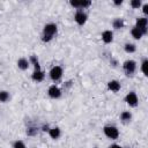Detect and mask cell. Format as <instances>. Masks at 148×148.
I'll list each match as a JSON object with an SVG mask.
<instances>
[{"instance_id": "obj_1", "label": "cell", "mask_w": 148, "mask_h": 148, "mask_svg": "<svg viewBox=\"0 0 148 148\" xmlns=\"http://www.w3.org/2000/svg\"><path fill=\"white\" fill-rule=\"evenodd\" d=\"M58 31V28H57V24L56 23H46L43 28V32H42V40L44 43H49L53 39V37L56 36Z\"/></svg>"}, {"instance_id": "obj_2", "label": "cell", "mask_w": 148, "mask_h": 148, "mask_svg": "<svg viewBox=\"0 0 148 148\" xmlns=\"http://www.w3.org/2000/svg\"><path fill=\"white\" fill-rule=\"evenodd\" d=\"M123 71H124V73H125L126 76L132 77L134 75V73L136 72V61L135 60H132V59L125 60L123 62Z\"/></svg>"}, {"instance_id": "obj_3", "label": "cell", "mask_w": 148, "mask_h": 148, "mask_svg": "<svg viewBox=\"0 0 148 148\" xmlns=\"http://www.w3.org/2000/svg\"><path fill=\"white\" fill-rule=\"evenodd\" d=\"M103 133L110 140H117L119 138V130L114 125H105L103 127Z\"/></svg>"}, {"instance_id": "obj_4", "label": "cell", "mask_w": 148, "mask_h": 148, "mask_svg": "<svg viewBox=\"0 0 148 148\" xmlns=\"http://www.w3.org/2000/svg\"><path fill=\"white\" fill-rule=\"evenodd\" d=\"M62 74H64V69L61 66H53L50 72H49V75H50V79L53 81V82H58L60 81V79L62 77Z\"/></svg>"}, {"instance_id": "obj_5", "label": "cell", "mask_w": 148, "mask_h": 148, "mask_svg": "<svg viewBox=\"0 0 148 148\" xmlns=\"http://www.w3.org/2000/svg\"><path fill=\"white\" fill-rule=\"evenodd\" d=\"M69 5L76 10H83L91 6V1L90 0H71Z\"/></svg>"}, {"instance_id": "obj_6", "label": "cell", "mask_w": 148, "mask_h": 148, "mask_svg": "<svg viewBox=\"0 0 148 148\" xmlns=\"http://www.w3.org/2000/svg\"><path fill=\"white\" fill-rule=\"evenodd\" d=\"M135 28H138L142 34H143V36L145 35H147V32H148V20H147V17H138L136 20H135V25H134Z\"/></svg>"}, {"instance_id": "obj_7", "label": "cell", "mask_w": 148, "mask_h": 148, "mask_svg": "<svg viewBox=\"0 0 148 148\" xmlns=\"http://www.w3.org/2000/svg\"><path fill=\"white\" fill-rule=\"evenodd\" d=\"M125 102L131 106V108H135V106H138V104H139V97H138V95H136V92L135 91H130L126 96H125Z\"/></svg>"}, {"instance_id": "obj_8", "label": "cell", "mask_w": 148, "mask_h": 148, "mask_svg": "<svg viewBox=\"0 0 148 148\" xmlns=\"http://www.w3.org/2000/svg\"><path fill=\"white\" fill-rule=\"evenodd\" d=\"M87 18H88V15L84 10H76L74 14V21L79 25H83L87 22Z\"/></svg>"}, {"instance_id": "obj_9", "label": "cell", "mask_w": 148, "mask_h": 148, "mask_svg": "<svg viewBox=\"0 0 148 148\" xmlns=\"http://www.w3.org/2000/svg\"><path fill=\"white\" fill-rule=\"evenodd\" d=\"M47 95H49V97H51L53 99L60 98V96H61V89L57 84H52L47 89Z\"/></svg>"}, {"instance_id": "obj_10", "label": "cell", "mask_w": 148, "mask_h": 148, "mask_svg": "<svg viewBox=\"0 0 148 148\" xmlns=\"http://www.w3.org/2000/svg\"><path fill=\"white\" fill-rule=\"evenodd\" d=\"M44 77H45L44 71H42V69H34V72L31 74V80L34 82H37V83L38 82H42L44 80Z\"/></svg>"}, {"instance_id": "obj_11", "label": "cell", "mask_w": 148, "mask_h": 148, "mask_svg": "<svg viewBox=\"0 0 148 148\" xmlns=\"http://www.w3.org/2000/svg\"><path fill=\"white\" fill-rule=\"evenodd\" d=\"M120 88H121V86L118 80H110L108 82V89L112 92H118L120 90Z\"/></svg>"}, {"instance_id": "obj_12", "label": "cell", "mask_w": 148, "mask_h": 148, "mask_svg": "<svg viewBox=\"0 0 148 148\" xmlns=\"http://www.w3.org/2000/svg\"><path fill=\"white\" fill-rule=\"evenodd\" d=\"M102 40L105 44L112 43V40H113V32H112V30H104L102 32Z\"/></svg>"}, {"instance_id": "obj_13", "label": "cell", "mask_w": 148, "mask_h": 148, "mask_svg": "<svg viewBox=\"0 0 148 148\" xmlns=\"http://www.w3.org/2000/svg\"><path fill=\"white\" fill-rule=\"evenodd\" d=\"M29 66H30L29 59H27V58L22 57V58H20V59L17 60V67H18L21 71H25V69H28V68H29Z\"/></svg>"}, {"instance_id": "obj_14", "label": "cell", "mask_w": 148, "mask_h": 148, "mask_svg": "<svg viewBox=\"0 0 148 148\" xmlns=\"http://www.w3.org/2000/svg\"><path fill=\"white\" fill-rule=\"evenodd\" d=\"M49 135H50V138L51 139H53V140H57V139H59L60 138V135H61V131H60V128L59 127H50V130H49Z\"/></svg>"}, {"instance_id": "obj_15", "label": "cell", "mask_w": 148, "mask_h": 148, "mask_svg": "<svg viewBox=\"0 0 148 148\" xmlns=\"http://www.w3.org/2000/svg\"><path fill=\"white\" fill-rule=\"evenodd\" d=\"M124 25H125V21H124V18L117 17V18H114V20L112 21V28L116 29V30L124 28Z\"/></svg>"}, {"instance_id": "obj_16", "label": "cell", "mask_w": 148, "mask_h": 148, "mask_svg": "<svg viewBox=\"0 0 148 148\" xmlns=\"http://www.w3.org/2000/svg\"><path fill=\"white\" fill-rule=\"evenodd\" d=\"M29 62H30V65H32V66H34V69H42V68H40V64H39V60H38V57H37V56H35V54L30 56V57H29Z\"/></svg>"}, {"instance_id": "obj_17", "label": "cell", "mask_w": 148, "mask_h": 148, "mask_svg": "<svg viewBox=\"0 0 148 148\" xmlns=\"http://www.w3.org/2000/svg\"><path fill=\"white\" fill-rule=\"evenodd\" d=\"M120 120H121V123H124V124L130 123V121L132 120V113H131L130 111H123V112L120 113Z\"/></svg>"}, {"instance_id": "obj_18", "label": "cell", "mask_w": 148, "mask_h": 148, "mask_svg": "<svg viewBox=\"0 0 148 148\" xmlns=\"http://www.w3.org/2000/svg\"><path fill=\"white\" fill-rule=\"evenodd\" d=\"M131 35H132V37H133L134 39H141V38L143 37V34H142L138 28H135V27H133V28L131 29Z\"/></svg>"}, {"instance_id": "obj_19", "label": "cell", "mask_w": 148, "mask_h": 148, "mask_svg": "<svg viewBox=\"0 0 148 148\" xmlns=\"http://www.w3.org/2000/svg\"><path fill=\"white\" fill-rule=\"evenodd\" d=\"M124 50L126 53H134L136 51V45L134 43H126L124 45Z\"/></svg>"}, {"instance_id": "obj_20", "label": "cell", "mask_w": 148, "mask_h": 148, "mask_svg": "<svg viewBox=\"0 0 148 148\" xmlns=\"http://www.w3.org/2000/svg\"><path fill=\"white\" fill-rule=\"evenodd\" d=\"M147 67H148V59H147V58H143V59H142V62H141V72L143 73L145 76L148 75Z\"/></svg>"}, {"instance_id": "obj_21", "label": "cell", "mask_w": 148, "mask_h": 148, "mask_svg": "<svg viewBox=\"0 0 148 148\" xmlns=\"http://www.w3.org/2000/svg\"><path fill=\"white\" fill-rule=\"evenodd\" d=\"M9 99V92L6 90L0 91V103H6Z\"/></svg>"}, {"instance_id": "obj_22", "label": "cell", "mask_w": 148, "mask_h": 148, "mask_svg": "<svg viewBox=\"0 0 148 148\" xmlns=\"http://www.w3.org/2000/svg\"><path fill=\"white\" fill-rule=\"evenodd\" d=\"M130 6L133 9H139L142 6V2H141V0H131L130 1Z\"/></svg>"}, {"instance_id": "obj_23", "label": "cell", "mask_w": 148, "mask_h": 148, "mask_svg": "<svg viewBox=\"0 0 148 148\" xmlns=\"http://www.w3.org/2000/svg\"><path fill=\"white\" fill-rule=\"evenodd\" d=\"M12 147H13V148H27V146L24 145V142L21 141V140H16V141H14Z\"/></svg>"}, {"instance_id": "obj_24", "label": "cell", "mask_w": 148, "mask_h": 148, "mask_svg": "<svg viewBox=\"0 0 148 148\" xmlns=\"http://www.w3.org/2000/svg\"><path fill=\"white\" fill-rule=\"evenodd\" d=\"M37 132H38V128L37 127H28V130H27V134L30 135V136L37 134Z\"/></svg>"}, {"instance_id": "obj_25", "label": "cell", "mask_w": 148, "mask_h": 148, "mask_svg": "<svg viewBox=\"0 0 148 148\" xmlns=\"http://www.w3.org/2000/svg\"><path fill=\"white\" fill-rule=\"evenodd\" d=\"M141 7H142V12H143V14H145V15H148V3H143Z\"/></svg>"}, {"instance_id": "obj_26", "label": "cell", "mask_w": 148, "mask_h": 148, "mask_svg": "<svg viewBox=\"0 0 148 148\" xmlns=\"http://www.w3.org/2000/svg\"><path fill=\"white\" fill-rule=\"evenodd\" d=\"M110 64H111L113 67H117V65H118V61H117L114 58H111V59H110Z\"/></svg>"}, {"instance_id": "obj_27", "label": "cell", "mask_w": 148, "mask_h": 148, "mask_svg": "<svg viewBox=\"0 0 148 148\" xmlns=\"http://www.w3.org/2000/svg\"><path fill=\"white\" fill-rule=\"evenodd\" d=\"M108 148H124V147H121V146L118 145V143H112V145H110Z\"/></svg>"}, {"instance_id": "obj_28", "label": "cell", "mask_w": 148, "mask_h": 148, "mask_svg": "<svg viewBox=\"0 0 148 148\" xmlns=\"http://www.w3.org/2000/svg\"><path fill=\"white\" fill-rule=\"evenodd\" d=\"M121 3H123V0H114L113 1V5L114 6H120Z\"/></svg>"}, {"instance_id": "obj_29", "label": "cell", "mask_w": 148, "mask_h": 148, "mask_svg": "<svg viewBox=\"0 0 148 148\" xmlns=\"http://www.w3.org/2000/svg\"><path fill=\"white\" fill-rule=\"evenodd\" d=\"M42 130H43L44 132H49L50 126H49V125H43V126H42Z\"/></svg>"}]
</instances>
